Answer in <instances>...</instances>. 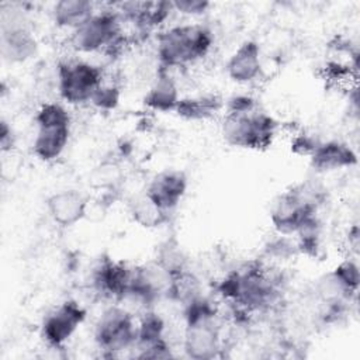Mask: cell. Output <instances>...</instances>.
<instances>
[{
  "instance_id": "obj_1",
  "label": "cell",
  "mask_w": 360,
  "mask_h": 360,
  "mask_svg": "<svg viewBox=\"0 0 360 360\" xmlns=\"http://www.w3.org/2000/svg\"><path fill=\"white\" fill-rule=\"evenodd\" d=\"M221 295L245 312L269 309L280 297L278 280L259 262L229 271L218 285Z\"/></svg>"
},
{
  "instance_id": "obj_2",
  "label": "cell",
  "mask_w": 360,
  "mask_h": 360,
  "mask_svg": "<svg viewBox=\"0 0 360 360\" xmlns=\"http://www.w3.org/2000/svg\"><path fill=\"white\" fill-rule=\"evenodd\" d=\"M214 46L212 30L202 22H186L165 28L156 37L159 68H186L205 58Z\"/></svg>"
},
{
  "instance_id": "obj_3",
  "label": "cell",
  "mask_w": 360,
  "mask_h": 360,
  "mask_svg": "<svg viewBox=\"0 0 360 360\" xmlns=\"http://www.w3.org/2000/svg\"><path fill=\"white\" fill-rule=\"evenodd\" d=\"M184 332L183 350L187 357L194 360H211L221 356L224 340L214 304L194 295L184 302Z\"/></svg>"
},
{
  "instance_id": "obj_4",
  "label": "cell",
  "mask_w": 360,
  "mask_h": 360,
  "mask_svg": "<svg viewBox=\"0 0 360 360\" xmlns=\"http://www.w3.org/2000/svg\"><path fill=\"white\" fill-rule=\"evenodd\" d=\"M326 190L314 180L298 183L280 193L270 205V222L276 233L292 236L325 201Z\"/></svg>"
},
{
  "instance_id": "obj_5",
  "label": "cell",
  "mask_w": 360,
  "mask_h": 360,
  "mask_svg": "<svg viewBox=\"0 0 360 360\" xmlns=\"http://www.w3.org/2000/svg\"><path fill=\"white\" fill-rule=\"evenodd\" d=\"M278 127L273 115L257 108L246 114H225L221 134L229 146L262 150L273 143Z\"/></svg>"
},
{
  "instance_id": "obj_6",
  "label": "cell",
  "mask_w": 360,
  "mask_h": 360,
  "mask_svg": "<svg viewBox=\"0 0 360 360\" xmlns=\"http://www.w3.org/2000/svg\"><path fill=\"white\" fill-rule=\"evenodd\" d=\"M104 82L103 69L89 60H63L56 69V89L60 98L70 105L90 104V100Z\"/></svg>"
},
{
  "instance_id": "obj_7",
  "label": "cell",
  "mask_w": 360,
  "mask_h": 360,
  "mask_svg": "<svg viewBox=\"0 0 360 360\" xmlns=\"http://www.w3.org/2000/svg\"><path fill=\"white\" fill-rule=\"evenodd\" d=\"M122 41V17L114 10L96 11L84 24L70 31L69 44L80 53L110 51Z\"/></svg>"
},
{
  "instance_id": "obj_8",
  "label": "cell",
  "mask_w": 360,
  "mask_h": 360,
  "mask_svg": "<svg viewBox=\"0 0 360 360\" xmlns=\"http://www.w3.org/2000/svg\"><path fill=\"white\" fill-rule=\"evenodd\" d=\"M135 315L120 304L105 308L94 325V342L105 356L132 350L136 340Z\"/></svg>"
},
{
  "instance_id": "obj_9",
  "label": "cell",
  "mask_w": 360,
  "mask_h": 360,
  "mask_svg": "<svg viewBox=\"0 0 360 360\" xmlns=\"http://www.w3.org/2000/svg\"><path fill=\"white\" fill-rule=\"evenodd\" d=\"M0 52L10 63H24L38 52V42L32 31L24 22L21 8L1 4L0 15Z\"/></svg>"
},
{
  "instance_id": "obj_10",
  "label": "cell",
  "mask_w": 360,
  "mask_h": 360,
  "mask_svg": "<svg viewBox=\"0 0 360 360\" xmlns=\"http://www.w3.org/2000/svg\"><path fill=\"white\" fill-rule=\"evenodd\" d=\"M86 308L75 301L66 300L49 311L41 322V338L53 349L63 347L86 321Z\"/></svg>"
},
{
  "instance_id": "obj_11",
  "label": "cell",
  "mask_w": 360,
  "mask_h": 360,
  "mask_svg": "<svg viewBox=\"0 0 360 360\" xmlns=\"http://www.w3.org/2000/svg\"><path fill=\"white\" fill-rule=\"evenodd\" d=\"M188 188V177L180 169H163L148 183L145 194L163 212L170 215L183 201Z\"/></svg>"
},
{
  "instance_id": "obj_12",
  "label": "cell",
  "mask_w": 360,
  "mask_h": 360,
  "mask_svg": "<svg viewBox=\"0 0 360 360\" xmlns=\"http://www.w3.org/2000/svg\"><path fill=\"white\" fill-rule=\"evenodd\" d=\"M45 207L53 224L60 228H70L84 219L89 198L76 188H65L52 193L46 198Z\"/></svg>"
},
{
  "instance_id": "obj_13",
  "label": "cell",
  "mask_w": 360,
  "mask_h": 360,
  "mask_svg": "<svg viewBox=\"0 0 360 360\" xmlns=\"http://www.w3.org/2000/svg\"><path fill=\"white\" fill-rule=\"evenodd\" d=\"M228 77L238 84H250L262 76V48L255 39H245L225 63Z\"/></svg>"
},
{
  "instance_id": "obj_14",
  "label": "cell",
  "mask_w": 360,
  "mask_h": 360,
  "mask_svg": "<svg viewBox=\"0 0 360 360\" xmlns=\"http://www.w3.org/2000/svg\"><path fill=\"white\" fill-rule=\"evenodd\" d=\"M132 278V269L122 262H115L110 257H103L91 271L93 288L115 301L128 288Z\"/></svg>"
},
{
  "instance_id": "obj_15",
  "label": "cell",
  "mask_w": 360,
  "mask_h": 360,
  "mask_svg": "<svg viewBox=\"0 0 360 360\" xmlns=\"http://www.w3.org/2000/svg\"><path fill=\"white\" fill-rule=\"evenodd\" d=\"M357 165V153L340 139L321 141L309 156V166L315 173H330Z\"/></svg>"
},
{
  "instance_id": "obj_16",
  "label": "cell",
  "mask_w": 360,
  "mask_h": 360,
  "mask_svg": "<svg viewBox=\"0 0 360 360\" xmlns=\"http://www.w3.org/2000/svg\"><path fill=\"white\" fill-rule=\"evenodd\" d=\"M72 125H46L37 127L32 139V153L41 162L51 163L59 159L70 139Z\"/></svg>"
},
{
  "instance_id": "obj_17",
  "label": "cell",
  "mask_w": 360,
  "mask_h": 360,
  "mask_svg": "<svg viewBox=\"0 0 360 360\" xmlns=\"http://www.w3.org/2000/svg\"><path fill=\"white\" fill-rule=\"evenodd\" d=\"M180 98L181 96L176 80L170 76L169 70L159 68L155 80L143 97L146 108L156 112H174Z\"/></svg>"
},
{
  "instance_id": "obj_18",
  "label": "cell",
  "mask_w": 360,
  "mask_h": 360,
  "mask_svg": "<svg viewBox=\"0 0 360 360\" xmlns=\"http://www.w3.org/2000/svg\"><path fill=\"white\" fill-rule=\"evenodd\" d=\"M225 107V100L215 93L181 97L174 112L186 121H207L219 114Z\"/></svg>"
},
{
  "instance_id": "obj_19",
  "label": "cell",
  "mask_w": 360,
  "mask_h": 360,
  "mask_svg": "<svg viewBox=\"0 0 360 360\" xmlns=\"http://www.w3.org/2000/svg\"><path fill=\"white\" fill-rule=\"evenodd\" d=\"M96 4L89 0H60L52 7V20L56 27L76 30L96 14Z\"/></svg>"
},
{
  "instance_id": "obj_20",
  "label": "cell",
  "mask_w": 360,
  "mask_h": 360,
  "mask_svg": "<svg viewBox=\"0 0 360 360\" xmlns=\"http://www.w3.org/2000/svg\"><path fill=\"white\" fill-rule=\"evenodd\" d=\"M128 211L134 222L148 229L158 228L169 219V215L163 212L158 205H155L153 201L145 194V191H142L138 195H134L129 200Z\"/></svg>"
},
{
  "instance_id": "obj_21",
  "label": "cell",
  "mask_w": 360,
  "mask_h": 360,
  "mask_svg": "<svg viewBox=\"0 0 360 360\" xmlns=\"http://www.w3.org/2000/svg\"><path fill=\"white\" fill-rule=\"evenodd\" d=\"M165 330H166V322L165 319L156 314L153 309H149L143 312L138 321L136 326V340L134 350H142L145 347H149L165 338Z\"/></svg>"
},
{
  "instance_id": "obj_22",
  "label": "cell",
  "mask_w": 360,
  "mask_h": 360,
  "mask_svg": "<svg viewBox=\"0 0 360 360\" xmlns=\"http://www.w3.org/2000/svg\"><path fill=\"white\" fill-rule=\"evenodd\" d=\"M333 284L340 290V292L345 295L346 300H352L357 295L359 284H360V273H359V264L356 259L347 257L342 260L339 264L335 266V269L328 276Z\"/></svg>"
},
{
  "instance_id": "obj_23",
  "label": "cell",
  "mask_w": 360,
  "mask_h": 360,
  "mask_svg": "<svg viewBox=\"0 0 360 360\" xmlns=\"http://www.w3.org/2000/svg\"><path fill=\"white\" fill-rule=\"evenodd\" d=\"M298 246L292 236L277 233L263 246V255L270 262H287L298 255Z\"/></svg>"
},
{
  "instance_id": "obj_24",
  "label": "cell",
  "mask_w": 360,
  "mask_h": 360,
  "mask_svg": "<svg viewBox=\"0 0 360 360\" xmlns=\"http://www.w3.org/2000/svg\"><path fill=\"white\" fill-rule=\"evenodd\" d=\"M34 122L37 127L72 125V117L63 104L58 101H46L37 110Z\"/></svg>"
},
{
  "instance_id": "obj_25",
  "label": "cell",
  "mask_w": 360,
  "mask_h": 360,
  "mask_svg": "<svg viewBox=\"0 0 360 360\" xmlns=\"http://www.w3.org/2000/svg\"><path fill=\"white\" fill-rule=\"evenodd\" d=\"M120 100H121L120 87L117 84L103 82L100 87L96 90V93L93 94L90 104L100 111L110 112L118 107Z\"/></svg>"
},
{
  "instance_id": "obj_26",
  "label": "cell",
  "mask_w": 360,
  "mask_h": 360,
  "mask_svg": "<svg viewBox=\"0 0 360 360\" xmlns=\"http://www.w3.org/2000/svg\"><path fill=\"white\" fill-rule=\"evenodd\" d=\"M259 108L257 100L249 93H236L225 100V114H246Z\"/></svg>"
},
{
  "instance_id": "obj_27",
  "label": "cell",
  "mask_w": 360,
  "mask_h": 360,
  "mask_svg": "<svg viewBox=\"0 0 360 360\" xmlns=\"http://www.w3.org/2000/svg\"><path fill=\"white\" fill-rule=\"evenodd\" d=\"M319 139L309 132L301 131V132H295L291 136L290 141V149L294 155L297 156H311L312 152L316 149V146L319 145Z\"/></svg>"
},
{
  "instance_id": "obj_28",
  "label": "cell",
  "mask_w": 360,
  "mask_h": 360,
  "mask_svg": "<svg viewBox=\"0 0 360 360\" xmlns=\"http://www.w3.org/2000/svg\"><path fill=\"white\" fill-rule=\"evenodd\" d=\"M173 11L187 17H200L208 11L211 7L210 1L205 0H176L172 1Z\"/></svg>"
},
{
  "instance_id": "obj_29",
  "label": "cell",
  "mask_w": 360,
  "mask_h": 360,
  "mask_svg": "<svg viewBox=\"0 0 360 360\" xmlns=\"http://www.w3.org/2000/svg\"><path fill=\"white\" fill-rule=\"evenodd\" d=\"M15 146V135L11 128V125L6 121L1 120V128H0V149L3 153L11 152Z\"/></svg>"
},
{
  "instance_id": "obj_30",
  "label": "cell",
  "mask_w": 360,
  "mask_h": 360,
  "mask_svg": "<svg viewBox=\"0 0 360 360\" xmlns=\"http://www.w3.org/2000/svg\"><path fill=\"white\" fill-rule=\"evenodd\" d=\"M349 245L352 248H354L356 250L359 248V229H357V225H353L349 229Z\"/></svg>"
}]
</instances>
